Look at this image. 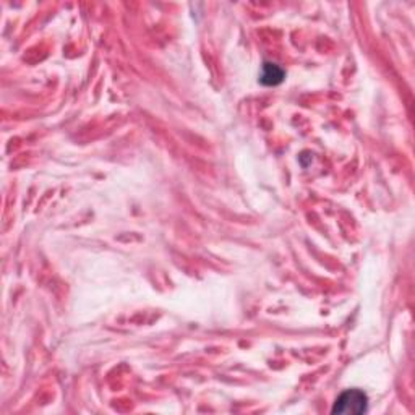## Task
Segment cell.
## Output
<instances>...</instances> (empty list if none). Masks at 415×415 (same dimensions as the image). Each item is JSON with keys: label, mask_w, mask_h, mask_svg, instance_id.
<instances>
[{"label": "cell", "mask_w": 415, "mask_h": 415, "mask_svg": "<svg viewBox=\"0 0 415 415\" xmlns=\"http://www.w3.org/2000/svg\"><path fill=\"white\" fill-rule=\"evenodd\" d=\"M368 411V397L360 390H347L339 395L331 409L339 415H362Z\"/></svg>", "instance_id": "6da1fadb"}, {"label": "cell", "mask_w": 415, "mask_h": 415, "mask_svg": "<svg viewBox=\"0 0 415 415\" xmlns=\"http://www.w3.org/2000/svg\"><path fill=\"white\" fill-rule=\"evenodd\" d=\"M285 72L278 66V63L273 62H265V66L261 68L260 75V83L265 86H278L284 82Z\"/></svg>", "instance_id": "7a4b0ae2"}]
</instances>
